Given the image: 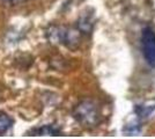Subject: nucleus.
Segmentation results:
<instances>
[{"label":"nucleus","instance_id":"7ed1b4c3","mask_svg":"<svg viewBox=\"0 0 155 139\" xmlns=\"http://www.w3.org/2000/svg\"><path fill=\"white\" fill-rule=\"evenodd\" d=\"M141 51L146 63L149 66L155 67V30L150 27L142 29Z\"/></svg>","mask_w":155,"mask_h":139},{"label":"nucleus","instance_id":"423d86ee","mask_svg":"<svg viewBox=\"0 0 155 139\" xmlns=\"http://www.w3.org/2000/svg\"><path fill=\"white\" fill-rule=\"evenodd\" d=\"M93 27H94V21H93L91 15H87V14L82 15L78 20L77 28H79V30L84 35H89L93 30Z\"/></svg>","mask_w":155,"mask_h":139},{"label":"nucleus","instance_id":"6e6552de","mask_svg":"<svg viewBox=\"0 0 155 139\" xmlns=\"http://www.w3.org/2000/svg\"><path fill=\"white\" fill-rule=\"evenodd\" d=\"M140 127L141 125L139 123H133V124H127V125L124 127V132H126L127 134L132 136V134H136V133L140 132Z\"/></svg>","mask_w":155,"mask_h":139},{"label":"nucleus","instance_id":"1a4fd4ad","mask_svg":"<svg viewBox=\"0 0 155 139\" xmlns=\"http://www.w3.org/2000/svg\"><path fill=\"white\" fill-rule=\"evenodd\" d=\"M5 2H8V4H20V2H23V1H27V0H2Z\"/></svg>","mask_w":155,"mask_h":139},{"label":"nucleus","instance_id":"20e7f679","mask_svg":"<svg viewBox=\"0 0 155 139\" xmlns=\"http://www.w3.org/2000/svg\"><path fill=\"white\" fill-rule=\"evenodd\" d=\"M28 133L29 136H60L61 129L56 124H45L39 127H34Z\"/></svg>","mask_w":155,"mask_h":139},{"label":"nucleus","instance_id":"0eeeda50","mask_svg":"<svg viewBox=\"0 0 155 139\" xmlns=\"http://www.w3.org/2000/svg\"><path fill=\"white\" fill-rule=\"evenodd\" d=\"M13 125V119L6 113H0V134L6 133Z\"/></svg>","mask_w":155,"mask_h":139},{"label":"nucleus","instance_id":"f257e3e1","mask_svg":"<svg viewBox=\"0 0 155 139\" xmlns=\"http://www.w3.org/2000/svg\"><path fill=\"white\" fill-rule=\"evenodd\" d=\"M84 34L79 28L66 26L52 25L45 30V37L49 43L56 45H64L71 50H75L81 43V37Z\"/></svg>","mask_w":155,"mask_h":139},{"label":"nucleus","instance_id":"f03ea898","mask_svg":"<svg viewBox=\"0 0 155 139\" xmlns=\"http://www.w3.org/2000/svg\"><path fill=\"white\" fill-rule=\"evenodd\" d=\"M72 115L80 125L87 129H93L100 123V109L91 100H82L73 108Z\"/></svg>","mask_w":155,"mask_h":139},{"label":"nucleus","instance_id":"39448f33","mask_svg":"<svg viewBox=\"0 0 155 139\" xmlns=\"http://www.w3.org/2000/svg\"><path fill=\"white\" fill-rule=\"evenodd\" d=\"M134 113L139 119H147L155 113V100H149L142 104H137L134 107Z\"/></svg>","mask_w":155,"mask_h":139}]
</instances>
